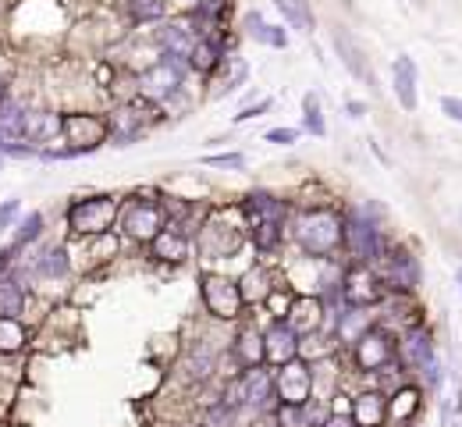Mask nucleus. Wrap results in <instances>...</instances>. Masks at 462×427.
Wrapping results in <instances>:
<instances>
[{"instance_id":"nucleus-2","label":"nucleus","mask_w":462,"mask_h":427,"mask_svg":"<svg viewBox=\"0 0 462 427\" xmlns=\"http://www.w3.org/2000/svg\"><path fill=\"white\" fill-rule=\"evenodd\" d=\"M345 253L352 264H377L388 253L377 207H352L345 214Z\"/></svg>"},{"instance_id":"nucleus-27","label":"nucleus","mask_w":462,"mask_h":427,"mask_svg":"<svg viewBox=\"0 0 462 427\" xmlns=\"http://www.w3.org/2000/svg\"><path fill=\"white\" fill-rule=\"evenodd\" d=\"M182 371H186V378H189V382H207V378L218 371V357H214V349H210L207 342H196V346L189 349V357H186Z\"/></svg>"},{"instance_id":"nucleus-31","label":"nucleus","mask_w":462,"mask_h":427,"mask_svg":"<svg viewBox=\"0 0 462 427\" xmlns=\"http://www.w3.org/2000/svg\"><path fill=\"white\" fill-rule=\"evenodd\" d=\"M139 132H143V114H139V107H121V111L114 114V121H111V135H114L118 143H132Z\"/></svg>"},{"instance_id":"nucleus-43","label":"nucleus","mask_w":462,"mask_h":427,"mask_svg":"<svg viewBox=\"0 0 462 427\" xmlns=\"http://www.w3.org/2000/svg\"><path fill=\"white\" fill-rule=\"evenodd\" d=\"M441 114L462 125V96H441Z\"/></svg>"},{"instance_id":"nucleus-38","label":"nucleus","mask_w":462,"mask_h":427,"mask_svg":"<svg viewBox=\"0 0 462 427\" xmlns=\"http://www.w3.org/2000/svg\"><path fill=\"white\" fill-rule=\"evenodd\" d=\"M203 164H210V168H228V171H242L245 168V157L242 153H210V157H203Z\"/></svg>"},{"instance_id":"nucleus-13","label":"nucleus","mask_w":462,"mask_h":427,"mask_svg":"<svg viewBox=\"0 0 462 427\" xmlns=\"http://www.w3.org/2000/svg\"><path fill=\"white\" fill-rule=\"evenodd\" d=\"M263 349H267V367L277 371V367L292 364V360L302 353V335L292 332L285 317H277V321H270V328L263 332Z\"/></svg>"},{"instance_id":"nucleus-21","label":"nucleus","mask_w":462,"mask_h":427,"mask_svg":"<svg viewBox=\"0 0 462 427\" xmlns=\"http://www.w3.org/2000/svg\"><path fill=\"white\" fill-rule=\"evenodd\" d=\"M231 357L242 371H252V367H263L267 364V349H263V332L256 324H245L235 342H231Z\"/></svg>"},{"instance_id":"nucleus-40","label":"nucleus","mask_w":462,"mask_h":427,"mask_svg":"<svg viewBox=\"0 0 462 427\" xmlns=\"http://www.w3.org/2000/svg\"><path fill=\"white\" fill-rule=\"evenodd\" d=\"M420 382H424V389H427V392H438V389H441V382H445V371H441V364L434 360V364H431V367L420 374Z\"/></svg>"},{"instance_id":"nucleus-18","label":"nucleus","mask_w":462,"mask_h":427,"mask_svg":"<svg viewBox=\"0 0 462 427\" xmlns=\"http://www.w3.org/2000/svg\"><path fill=\"white\" fill-rule=\"evenodd\" d=\"M420 71H417V61L409 57V53H399L395 61H392V89H395V96H399V103H402V111H417L420 107Z\"/></svg>"},{"instance_id":"nucleus-6","label":"nucleus","mask_w":462,"mask_h":427,"mask_svg":"<svg viewBox=\"0 0 462 427\" xmlns=\"http://www.w3.org/2000/svg\"><path fill=\"white\" fill-rule=\"evenodd\" d=\"M118 210H121L118 196H86V200H75L68 207V228L78 232V235H103V232L114 228Z\"/></svg>"},{"instance_id":"nucleus-14","label":"nucleus","mask_w":462,"mask_h":427,"mask_svg":"<svg viewBox=\"0 0 462 427\" xmlns=\"http://www.w3.org/2000/svg\"><path fill=\"white\" fill-rule=\"evenodd\" d=\"M121 228H125L136 242H153L168 225H164V210H161L157 203H150V200H136V203H128V207H125V221H121Z\"/></svg>"},{"instance_id":"nucleus-41","label":"nucleus","mask_w":462,"mask_h":427,"mask_svg":"<svg viewBox=\"0 0 462 427\" xmlns=\"http://www.w3.org/2000/svg\"><path fill=\"white\" fill-rule=\"evenodd\" d=\"M263 139L277 143V146H292V143H299V128H270Z\"/></svg>"},{"instance_id":"nucleus-29","label":"nucleus","mask_w":462,"mask_h":427,"mask_svg":"<svg viewBox=\"0 0 462 427\" xmlns=\"http://www.w3.org/2000/svg\"><path fill=\"white\" fill-rule=\"evenodd\" d=\"M32 275H36V278H64V275H68V250H64V246H46V250L36 257Z\"/></svg>"},{"instance_id":"nucleus-12","label":"nucleus","mask_w":462,"mask_h":427,"mask_svg":"<svg viewBox=\"0 0 462 427\" xmlns=\"http://www.w3.org/2000/svg\"><path fill=\"white\" fill-rule=\"evenodd\" d=\"M235 389H238V399L245 410L252 414H263V410H277V392H274V371L267 367H252V371H242L235 378Z\"/></svg>"},{"instance_id":"nucleus-32","label":"nucleus","mask_w":462,"mask_h":427,"mask_svg":"<svg viewBox=\"0 0 462 427\" xmlns=\"http://www.w3.org/2000/svg\"><path fill=\"white\" fill-rule=\"evenodd\" d=\"M302 128L317 139L327 135V121H324V107H320V96L317 93H306L302 96Z\"/></svg>"},{"instance_id":"nucleus-37","label":"nucleus","mask_w":462,"mask_h":427,"mask_svg":"<svg viewBox=\"0 0 462 427\" xmlns=\"http://www.w3.org/2000/svg\"><path fill=\"white\" fill-rule=\"evenodd\" d=\"M128 11L136 21H157L164 18V0H128Z\"/></svg>"},{"instance_id":"nucleus-50","label":"nucleus","mask_w":462,"mask_h":427,"mask_svg":"<svg viewBox=\"0 0 462 427\" xmlns=\"http://www.w3.org/2000/svg\"><path fill=\"white\" fill-rule=\"evenodd\" d=\"M0 100H4V78H0Z\"/></svg>"},{"instance_id":"nucleus-23","label":"nucleus","mask_w":462,"mask_h":427,"mask_svg":"<svg viewBox=\"0 0 462 427\" xmlns=\"http://www.w3.org/2000/svg\"><path fill=\"white\" fill-rule=\"evenodd\" d=\"M150 253H153L157 260L178 264V260H186V253H189V235H186L178 225H168V228L150 242Z\"/></svg>"},{"instance_id":"nucleus-28","label":"nucleus","mask_w":462,"mask_h":427,"mask_svg":"<svg viewBox=\"0 0 462 427\" xmlns=\"http://www.w3.org/2000/svg\"><path fill=\"white\" fill-rule=\"evenodd\" d=\"M196 32L189 29V25H168V29H161V53H178V57H189V50L196 46Z\"/></svg>"},{"instance_id":"nucleus-25","label":"nucleus","mask_w":462,"mask_h":427,"mask_svg":"<svg viewBox=\"0 0 462 427\" xmlns=\"http://www.w3.org/2000/svg\"><path fill=\"white\" fill-rule=\"evenodd\" d=\"M245 29H249V36H252L256 43H263V46H274V50H285V46H288L285 25H267L260 11H249V14H245Z\"/></svg>"},{"instance_id":"nucleus-39","label":"nucleus","mask_w":462,"mask_h":427,"mask_svg":"<svg viewBox=\"0 0 462 427\" xmlns=\"http://www.w3.org/2000/svg\"><path fill=\"white\" fill-rule=\"evenodd\" d=\"M274 107V100L270 96H263L260 103H252V107H242L238 114H235V125H242V121H252V118H260V114H267Z\"/></svg>"},{"instance_id":"nucleus-35","label":"nucleus","mask_w":462,"mask_h":427,"mask_svg":"<svg viewBox=\"0 0 462 427\" xmlns=\"http://www.w3.org/2000/svg\"><path fill=\"white\" fill-rule=\"evenodd\" d=\"M25 346V328L18 317H0V353H18Z\"/></svg>"},{"instance_id":"nucleus-9","label":"nucleus","mask_w":462,"mask_h":427,"mask_svg":"<svg viewBox=\"0 0 462 427\" xmlns=\"http://www.w3.org/2000/svg\"><path fill=\"white\" fill-rule=\"evenodd\" d=\"M377 271H381L388 292H395V296H413L420 278H424L420 275V260L406 246H388V253L377 260Z\"/></svg>"},{"instance_id":"nucleus-49","label":"nucleus","mask_w":462,"mask_h":427,"mask_svg":"<svg viewBox=\"0 0 462 427\" xmlns=\"http://www.w3.org/2000/svg\"><path fill=\"white\" fill-rule=\"evenodd\" d=\"M456 282H459V289H462V264H459V271H456Z\"/></svg>"},{"instance_id":"nucleus-20","label":"nucleus","mask_w":462,"mask_h":427,"mask_svg":"<svg viewBox=\"0 0 462 427\" xmlns=\"http://www.w3.org/2000/svg\"><path fill=\"white\" fill-rule=\"evenodd\" d=\"M352 421L359 427H388V392L381 389H367L359 396H352Z\"/></svg>"},{"instance_id":"nucleus-19","label":"nucleus","mask_w":462,"mask_h":427,"mask_svg":"<svg viewBox=\"0 0 462 427\" xmlns=\"http://www.w3.org/2000/svg\"><path fill=\"white\" fill-rule=\"evenodd\" d=\"M420 406H424V389L420 385H399L392 396H388V424L392 427H413V421L420 417Z\"/></svg>"},{"instance_id":"nucleus-17","label":"nucleus","mask_w":462,"mask_h":427,"mask_svg":"<svg viewBox=\"0 0 462 427\" xmlns=\"http://www.w3.org/2000/svg\"><path fill=\"white\" fill-rule=\"evenodd\" d=\"M334 50H338V57H342V64L349 68L352 78H359L363 86L377 89V71L370 68V57L363 53V46H359L345 29H334Z\"/></svg>"},{"instance_id":"nucleus-26","label":"nucleus","mask_w":462,"mask_h":427,"mask_svg":"<svg viewBox=\"0 0 462 427\" xmlns=\"http://www.w3.org/2000/svg\"><path fill=\"white\" fill-rule=\"evenodd\" d=\"M57 132H61V118H57V114L29 111V118H25V143L43 146V143H50Z\"/></svg>"},{"instance_id":"nucleus-15","label":"nucleus","mask_w":462,"mask_h":427,"mask_svg":"<svg viewBox=\"0 0 462 427\" xmlns=\"http://www.w3.org/2000/svg\"><path fill=\"white\" fill-rule=\"evenodd\" d=\"M242 214L249 221V228H263V225H285L288 221V203L267 189H256L242 200Z\"/></svg>"},{"instance_id":"nucleus-11","label":"nucleus","mask_w":462,"mask_h":427,"mask_svg":"<svg viewBox=\"0 0 462 427\" xmlns=\"http://www.w3.org/2000/svg\"><path fill=\"white\" fill-rule=\"evenodd\" d=\"M434 360H438V349L427 324H413L406 335H399V364L406 374H424Z\"/></svg>"},{"instance_id":"nucleus-36","label":"nucleus","mask_w":462,"mask_h":427,"mask_svg":"<svg viewBox=\"0 0 462 427\" xmlns=\"http://www.w3.org/2000/svg\"><path fill=\"white\" fill-rule=\"evenodd\" d=\"M207 427H235L238 424V410L231 406V403H225V399H214L210 406H207V421H203Z\"/></svg>"},{"instance_id":"nucleus-10","label":"nucleus","mask_w":462,"mask_h":427,"mask_svg":"<svg viewBox=\"0 0 462 427\" xmlns=\"http://www.w3.org/2000/svg\"><path fill=\"white\" fill-rule=\"evenodd\" d=\"M313 367L306 360H292L285 367L274 371V392H277V406H306L313 399Z\"/></svg>"},{"instance_id":"nucleus-42","label":"nucleus","mask_w":462,"mask_h":427,"mask_svg":"<svg viewBox=\"0 0 462 427\" xmlns=\"http://www.w3.org/2000/svg\"><path fill=\"white\" fill-rule=\"evenodd\" d=\"M18 207H21L18 200H4V203H0V232H7V228L14 225V218H18Z\"/></svg>"},{"instance_id":"nucleus-8","label":"nucleus","mask_w":462,"mask_h":427,"mask_svg":"<svg viewBox=\"0 0 462 427\" xmlns=\"http://www.w3.org/2000/svg\"><path fill=\"white\" fill-rule=\"evenodd\" d=\"M61 135H64V143H71L64 150H71V157H82V153H93V150H100L107 143L111 121L96 118V114H64L61 118Z\"/></svg>"},{"instance_id":"nucleus-33","label":"nucleus","mask_w":462,"mask_h":427,"mask_svg":"<svg viewBox=\"0 0 462 427\" xmlns=\"http://www.w3.org/2000/svg\"><path fill=\"white\" fill-rule=\"evenodd\" d=\"M21 307H25L21 285H18L11 275H4V278H0V317H18Z\"/></svg>"},{"instance_id":"nucleus-16","label":"nucleus","mask_w":462,"mask_h":427,"mask_svg":"<svg viewBox=\"0 0 462 427\" xmlns=\"http://www.w3.org/2000/svg\"><path fill=\"white\" fill-rule=\"evenodd\" d=\"M324 317H327V307H324L320 296H295V300L288 303V314H285L288 328L299 332L302 339H306V335H317V332L324 328Z\"/></svg>"},{"instance_id":"nucleus-1","label":"nucleus","mask_w":462,"mask_h":427,"mask_svg":"<svg viewBox=\"0 0 462 427\" xmlns=\"http://www.w3.org/2000/svg\"><path fill=\"white\" fill-rule=\"evenodd\" d=\"M292 239L309 260H331L338 250H345V214L334 207H306L295 214Z\"/></svg>"},{"instance_id":"nucleus-45","label":"nucleus","mask_w":462,"mask_h":427,"mask_svg":"<svg viewBox=\"0 0 462 427\" xmlns=\"http://www.w3.org/2000/svg\"><path fill=\"white\" fill-rule=\"evenodd\" d=\"M324 427H359V424L352 421V414H331V417L324 421Z\"/></svg>"},{"instance_id":"nucleus-47","label":"nucleus","mask_w":462,"mask_h":427,"mask_svg":"<svg viewBox=\"0 0 462 427\" xmlns=\"http://www.w3.org/2000/svg\"><path fill=\"white\" fill-rule=\"evenodd\" d=\"M11 257H14V250H4V253H0V278H4V271H7V264H11Z\"/></svg>"},{"instance_id":"nucleus-24","label":"nucleus","mask_w":462,"mask_h":427,"mask_svg":"<svg viewBox=\"0 0 462 427\" xmlns=\"http://www.w3.org/2000/svg\"><path fill=\"white\" fill-rule=\"evenodd\" d=\"M25 118H29V111L18 100L4 96L0 100V139L4 143H25Z\"/></svg>"},{"instance_id":"nucleus-44","label":"nucleus","mask_w":462,"mask_h":427,"mask_svg":"<svg viewBox=\"0 0 462 427\" xmlns=\"http://www.w3.org/2000/svg\"><path fill=\"white\" fill-rule=\"evenodd\" d=\"M249 427H281V417H277V410H263V414H252Z\"/></svg>"},{"instance_id":"nucleus-4","label":"nucleus","mask_w":462,"mask_h":427,"mask_svg":"<svg viewBox=\"0 0 462 427\" xmlns=\"http://www.w3.org/2000/svg\"><path fill=\"white\" fill-rule=\"evenodd\" d=\"M388 285L377 271V264H349L342 271V303L352 310H374L388 300Z\"/></svg>"},{"instance_id":"nucleus-48","label":"nucleus","mask_w":462,"mask_h":427,"mask_svg":"<svg viewBox=\"0 0 462 427\" xmlns=\"http://www.w3.org/2000/svg\"><path fill=\"white\" fill-rule=\"evenodd\" d=\"M456 414H462V382H459V396H456Z\"/></svg>"},{"instance_id":"nucleus-34","label":"nucleus","mask_w":462,"mask_h":427,"mask_svg":"<svg viewBox=\"0 0 462 427\" xmlns=\"http://www.w3.org/2000/svg\"><path fill=\"white\" fill-rule=\"evenodd\" d=\"M43 235V214L39 210H32L29 218H21L18 221V232H14V239H11V250L18 253V250H25L29 242H36Z\"/></svg>"},{"instance_id":"nucleus-46","label":"nucleus","mask_w":462,"mask_h":427,"mask_svg":"<svg viewBox=\"0 0 462 427\" xmlns=\"http://www.w3.org/2000/svg\"><path fill=\"white\" fill-rule=\"evenodd\" d=\"M345 111H349V118H363L367 114V103L363 100H345Z\"/></svg>"},{"instance_id":"nucleus-30","label":"nucleus","mask_w":462,"mask_h":427,"mask_svg":"<svg viewBox=\"0 0 462 427\" xmlns=\"http://www.w3.org/2000/svg\"><path fill=\"white\" fill-rule=\"evenodd\" d=\"M274 7L285 14V21L299 32H313L317 29V14L309 7V0H274Z\"/></svg>"},{"instance_id":"nucleus-3","label":"nucleus","mask_w":462,"mask_h":427,"mask_svg":"<svg viewBox=\"0 0 462 427\" xmlns=\"http://www.w3.org/2000/svg\"><path fill=\"white\" fill-rule=\"evenodd\" d=\"M349 353L359 374H384L388 367L399 364V335L384 324H374L349 346Z\"/></svg>"},{"instance_id":"nucleus-51","label":"nucleus","mask_w":462,"mask_h":427,"mask_svg":"<svg viewBox=\"0 0 462 427\" xmlns=\"http://www.w3.org/2000/svg\"><path fill=\"white\" fill-rule=\"evenodd\" d=\"M200 427H207V424H200Z\"/></svg>"},{"instance_id":"nucleus-22","label":"nucleus","mask_w":462,"mask_h":427,"mask_svg":"<svg viewBox=\"0 0 462 427\" xmlns=\"http://www.w3.org/2000/svg\"><path fill=\"white\" fill-rule=\"evenodd\" d=\"M186 61H189V68H193V71L210 75V71H218V64L225 61V43H221L218 36H200Z\"/></svg>"},{"instance_id":"nucleus-7","label":"nucleus","mask_w":462,"mask_h":427,"mask_svg":"<svg viewBox=\"0 0 462 427\" xmlns=\"http://www.w3.org/2000/svg\"><path fill=\"white\" fill-rule=\"evenodd\" d=\"M200 296H203V310L210 317H218V321H235L245 310L242 285L225 278V275H203L200 278Z\"/></svg>"},{"instance_id":"nucleus-5","label":"nucleus","mask_w":462,"mask_h":427,"mask_svg":"<svg viewBox=\"0 0 462 427\" xmlns=\"http://www.w3.org/2000/svg\"><path fill=\"white\" fill-rule=\"evenodd\" d=\"M186 71H189V61L178 57V53H161L143 75H139V93L153 103L161 100H171L182 86H186Z\"/></svg>"}]
</instances>
